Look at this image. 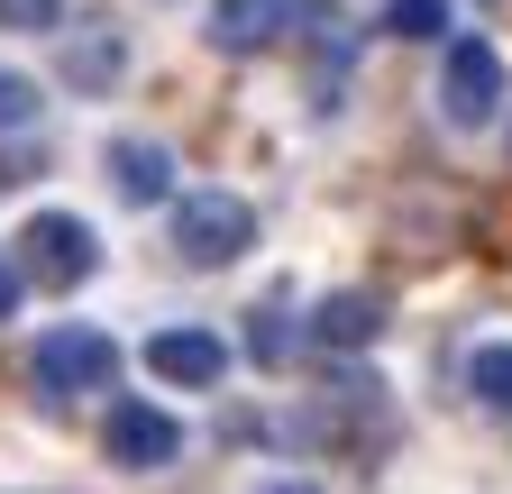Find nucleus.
Instances as JSON below:
<instances>
[{"instance_id":"15","label":"nucleus","mask_w":512,"mask_h":494,"mask_svg":"<svg viewBox=\"0 0 512 494\" xmlns=\"http://www.w3.org/2000/svg\"><path fill=\"white\" fill-rule=\"evenodd\" d=\"M256 357H266V366H284V321H275V302L256 312Z\"/></svg>"},{"instance_id":"9","label":"nucleus","mask_w":512,"mask_h":494,"mask_svg":"<svg viewBox=\"0 0 512 494\" xmlns=\"http://www.w3.org/2000/svg\"><path fill=\"white\" fill-rule=\"evenodd\" d=\"M110 183H119V202H165L174 193V156L147 147V138H119L110 147Z\"/></svg>"},{"instance_id":"14","label":"nucleus","mask_w":512,"mask_h":494,"mask_svg":"<svg viewBox=\"0 0 512 494\" xmlns=\"http://www.w3.org/2000/svg\"><path fill=\"white\" fill-rule=\"evenodd\" d=\"M64 0H0V28H55Z\"/></svg>"},{"instance_id":"8","label":"nucleus","mask_w":512,"mask_h":494,"mask_svg":"<svg viewBox=\"0 0 512 494\" xmlns=\"http://www.w3.org/2000/svg\"><path fill=\"white\" fill-rule=\"evenodd\" d=\"M284 10H293V0H211V19H202V37H211L220 55H256V46H275Z\"/></svg>"},{"instance_id":"6","label":"nucleus","mask_w":512,"mask_h":494,"mask_svg":"<svg viewBox=\"0 0 512 494\" xmlns=\"http://www.w3.org/2000/svg\"><path fill=\"white\" fill-rule=\"evenodd\" d=\"M101 449H110V467L156 476V467H174V458H183V421H174V412H156V403H110Z\"/></svg>"},{"instance_id":"7","label":"nucleus","mask_w":512,"mask_h":494,"mask_svg":"<svg viewBox=\"0 0 512 494\" xmlns=\"http://www.w3.org/2000/svg\"><path fill=\"white\" fill-rule=\"evenodd\" d=\"M147 366L165 385H220L229 376V339L220 330H156L147 339Z\"/></svg>"},{"instance_id":"5","label":"nucleus","mask_w":512,"mask_h":494,"mask_svg":"<svg viewBox=\"0 0 512 494\" xmlns=\"http://www.w3.org/2000/svg\"><path fill=\"white\" fill-rule=\"evenodd\" d=\"M503 101V55L485 37H458L448 46V74H439V110H448V129H485Z\"/></svg>"},{"instance_id":"11","label":"nucleus","mask_w":512,"mask_h":494,"mask_svg":"<svg viewBox=\"0 0 512 494\" xmlns=\"http://www.w3.org/2000/svg\"><path fill=\"white\" fill-rule=\"evenodd\" d=\"M467 385H476V403H485V412H503V421H512V348H503V339H494V348H476Z\"/></svg>"},{"instance_id":"4","label":"nucleus","mask_w":512,"mask_h":494,"mask_svg":"<svg viewBox=\"0 0 512 494\" xmlns=\"http://www.w3.org/2000/svg\"><path fill=\"white\" fill-rule=\"evenodd\" d=\"M92 266H101L92 220H74V211H37V220L19 229V275H37V284H55V293H74V284H92Z\"/></svg>"},{"instance_id":"12","label":"nucleus","mask_w":512,"mask_h":494,"mask_svg":"<svg viewBox=\"0 0 512 494\" xmlns=\"http://www.w3.org/2000/svg\"><path fill=\"white\" fill-rule=\"evenodd\" d=\"M439 19H448V0H394V10H384L394 37H439Z\"/></svg>"},{"instance_id":"16","label":"nucleus","mask_w":512,"mask_h":494,"mask_svg":"<svg viewBox=\"0 0 512 494\" xmlns=\"http://www.w3.org/2000/svg\"><path fill=\"white\" fill-rule=\"evenodd\" d=\"M28 174H46V156H37V147H10V156H0V183H28Z\"/></svg>"},{"instance_id":"13","label":"nucleus","mask_w":512,"mask_h":494,"mask_svg":"<svg viewBox=\"0 0 512 494\" xmlns=\"http://www.w3.org/2000/svg\"><path fill=\"white\" fill-rule=\"evenodd\" d=\"M37 119V83L28 74H0V129H28Z\"/></svg>"},{"instance_id":"3","label":"nucleus","mask_w":512,"mask_h":494,"mask_svg":"<svg viewBox=\"0 0 512 494\" xmlns=\"http://www.w3.org/2000/svg\"><path fill=\"white\" fill-rule=\"evenodd\" d=\"M256 238V211L238 193H183L174 202V257L183 266H238Z\"/></svg>"},{"instance_id":"18","label":"nucleus","mask_w":512,"mask_h":494,"mask_svg":"<svg viewBox=\"0 0 512 494\" xmlns=\"http://www.w3.org/2000/svg\"><path fill=\"white\" fill-rule=\"evenodd\" d=\"M266 494H311V485H266Z\"/></svg>"},{"instance_id":"1","label":"nucleus","mask_w":512,"mask_h":494,"mask_svg":"<svg viewBox=\"0 0 512 494\" xmlns=\"http://www.w3.org/2000/svg\"><path fill=\"white\" fill-rule=\"evenodd\" d=\"M302 440H330V449H348V458H366V449H384L394 440V403H384V385L375 376H330L311 394V412H302Z\"/></svg>"},{"instance_id":"2","label":"nucleus","mask_w":512,"mask_h":494,"mask_svg":"<svg viewBox=\"0 0 512 494\" xmlns=\"http://www.w3.org/2000/svg\"><path fill=\"white\" fill-rule=\"evenodd\" d=\"M28 376H37V394L74 403V394H101V385L119 376V348H110V330H92V321H64V330H46V339L28 348Z\"/></svg>"},{"instance_id":"10","label":"nucleus","mask_w":512,"mask_h":494,"mask_svg":"<svg viewBox=\"0 0 512 494\" xmlns=\"http://www.w3.org/2000/svg\"><path fill=\"white\" fill-rule=\"evenodd\" d=\"M375 330H384V302L375 293H330L311 312V339L320 348H375Z\"/></svg>"},{"instance_id":"17","label":"nucleus","mask_w":512,"mask_h":494,"mask_svg":"<svg viewBox=\"0 0 512 494\" xmlns=\"http://www.w3.org/2000/svg\"><path fill=\"white\" fill-rule=\"evenodd\" d=\"M19 284H28V275H19L10 257H0V321H10V312H19Z\"/></svg>"}]
</instances>
